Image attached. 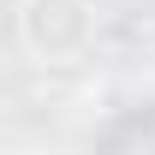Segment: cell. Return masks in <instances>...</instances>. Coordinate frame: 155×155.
<instances>
[{"label": "cell", "instance_id": "1", "mask_svg": "<svg viewBox=\"0 0 155 155\" xmlns=\"http://www.w3.org/2000/svg\"><path fill=\"white\" fill-rule=\"evenodd\" d=\"M96 18H101L96 0H18L12 30L36 66H78L96 48Z\"/></svg>", "mask_w": 155, "mask_h": 155}, {"label": "cell", "instance_id": "2", "mask_svg": "<svg viewBox=\"0 0 155 155\" xmlns=\"http://www.w3.org/2000/svg\"><path fill=\"white\" fill-rule=\"evenodd\" d=\"M96 6H107V0H96Z\"/></svg>", "mask_w": 155, "mask_h": 155}]
</instances>
